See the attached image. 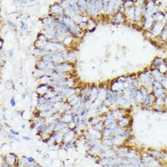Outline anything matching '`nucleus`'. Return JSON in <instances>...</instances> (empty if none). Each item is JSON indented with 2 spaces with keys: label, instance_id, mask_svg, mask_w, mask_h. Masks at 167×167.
<instances>
[{
  "label": "nucleus",
  "instance_id": "nucleus-1",
  "mask_svg": "<svg viewBox=\"0 0 167 167\" xmlns=\"http://www.w3.org/2000/svg\"><path fill=\"white\" fill-rule=\"evenodd\" d=\"M140 162L148 167H162L164 162L154 157L152 154L145 151L141 153Z\"/></svg>",
  "mask_w": 167,
  "mask_h": 167
},
{
  "label": "nucleus",
  "instance_id": "nucleus-4",
  "mask_svg": "<svg viewBox=\"0 0 167 167\" xmlns=\"http://www.w3.org/2000/svg\"><path fill=\"white\" fill-rule=\"evenodd\" d=\"M34 161H35V159H33V157H27V162L30 164H32L34 162Z\"/></svg>",
  "mask_w": 167,
  "mask_h": 167
},
{
  "label": "nucleus",
  "instance_id": "nucleus-2",
  "mask_svg": "<svg viewBox=\"0 0 167 167\" xmlns=\"http://www.w3.org/2000/svg\"><path fill=\"white\" fill-rule=\"evenodd\" d=\"M147 152L152 154L154 157L159 159L160 161H162V162H165L166 160V158L167 157V155L166 154V153H164L162 151H160L159 149L155 148H149L147 149Z\"/></svg>",
  "mask_w": 167,
  "mask_h": 167
},
{
  "label": "nucleus",
  "instance_id": "nucleus-9",
  "mask_svg": "<svg viewBox=\"0 0 167 167\" xmlns=\"http://www.w3.org/2000/svg\"><path fill=\"white\" fill-rule=\"evenodd\" d=\"M2 118H3V119L4 120H7V117H5V115L4 114L3 115V116H2Z\"/></svg>",
  "mask_w": 167,
  "mask_h": 167
},
{
  "label": "nucleus",
  "instance_id": "nucleus-12",
  "mask_svg": "<svg viewBox=\"0 0 167 167\" xmlns=\"http://www.w3.org/2000/svg\"><path fill=\"white\" fill-rule=\"evenodd\" d=\"M3 129V125H2V123H1V131Z\"/></svg>",
  "mask_w": 167,
  "mask_h": 167
},
{
  "label": "nucleus",
  "instance_id": "nucleus-10",
  "mask_svg": "<svg viewBox=\"0 0 167 167\" xmlns=\"http://www.w3.org/2000/svg\"><path fill=\"white\" fill-rule=\"evenodd\" d=\"M25 127H26V125H21V128H22V129H25Z\"/></svg>",
  "mask_w": 167,
  "mask_h": 167
},
{
  "label": "nucleus",
  "instance_id": "nucleus-11",
  "mask_svg": "<svg viewBox=\"0 0 167 167\" xmlns=\"http://www.w3.org/2000/svg\"><path fill=\"white\" fill-rule=\"evenodd\" d=\"M37 151L38 152L39 154H41L42 153V151H40V150H38V149H37Z\"/></svg>",
  "mask_w": 167,
  "mask_h": 167
},
{
  "label": "nucleus",
  "instance_id": "nucleus-7",
  "mask_svg": "<svg viewBox=\"0 0 167 167\" xmlns=\"http://www.w3.org/2000/svg\"><path fill=\"white\" fill-rule=\"evenodd\" d=\"M22 139L26 140H31V138H30L29 137H27V136H23L22 137Z\"/></svg>",
  "mask_w": 167,
  "mask_h": 167
},
{
  "label": "nucleus",
  "instance_id": "nucleus-3",
  "mask_svg": "<svg viewBox=\"0 0 167 167\" xmlns=\"http://www.w3.org/2000/svg\"><path fill=\"white\" fill-rule=\"evenodd\" d=\"M21 23L22 24V26H21V29L22 30H26L27 29V24H26L25 22H24L23 21H21Z\"/></svg>",
  "mask_w": 167,
  "mask_h": 167
},
{
  "label": "nucleus",
  "instance_id": "nucleus-5",
  "mask_svg": "<svg viewBox=\"0 0 167 167\" xmlns=\"http://www.w3.org/2000/svg\"><path fill=\"white\" fill-rule=\"evenodd\" d=\"M10 132L12 133V134L15 135V136H18L20 134V133L18 132H17V131H14V130H10Z\"/></svg>",
  "mask_w": 167,
  "mask_h": 167
},
{
  "label": "nucleus",
  "instance_id": "nucleus-8",
  "mask_svg": "<svg viewBox=\"0 0 167 167\" xmlns=\"http://www.w3.org/2000/svg\"><path fill=\"white\" fill-rule=\"evenodd\" d=\"M9 55H10V57H12V56H13L14 53H13V51H12V50H9Z\"/></svg>",
  "mask_w": 167,
  "mask_h": 167
},
{
  "label": "nucleus",
  "instance_id": "nucleus-6",
  "mask_svg": "<svg viewBox=\"0 0 167 167\" xmlns=\"http://www.w3.org/2000/svg\"><path fill=\"white\" fill-rule=\"evenodd\" d=\"M10 103H11V105H12V106H15L16 105V102L15 100V99H14V98H12L10 100Z\"/></svg>",
  "mask_w": 167,
  "mask_h": 167
},
{
  "label": "nucleus",
  "instance_id": "nucleus-13",
  "mask_svg": "<svg viewBox=\"0 0 167 167\" xmlns=\"http://www.w3.org/2000/svg\"><path fill=\"white\" fill-rule=\"evenodd\" d=\"M143 167H148V166H145V165H144Z\"/></svg>",
  "mask_w": 167,
  "mask_h": 167
}]
</instances>
